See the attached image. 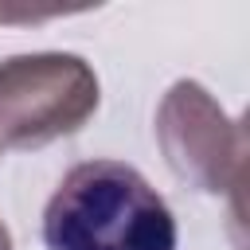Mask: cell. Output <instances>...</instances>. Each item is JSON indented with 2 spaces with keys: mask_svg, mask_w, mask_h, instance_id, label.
<instances>
[{
  "mask_svg": "<svg viewBox=\"0 0 250 250\" xmlns=\"http://www.w3.org/2000/svg\"><path fill=\"white\" fill-rule=\"evenodd\" d=\"M98 105V82L74 55H27L0 66V133L12 145H43Z\"/></svg>",
  "mask_w": 250,
  "mask_h": 250,
  "instance_id": "cell-2",
  "label": "cell"
},
{
  "mask_svg": "<svg viewBox=\"0 0 250 250\" xmlns=\"http://www.w3.org/2000/svg\"><path fill=\"white\" fill-rule=\"evenodd\" d=\"M0 250H12V238H8V230H4V223H0Z\"/></svg>",
  "mask_w": 250,
  "mask_h": 250,
  "instance_id": "cell-3",
  "label": "cell"
},
{
  "mask_svg": "<svg viewBox=\"0 0 250 250\" xmlns=\"http://www.w3.org/2000/svg\"><path fill=\"white\" fill-rule=\"evenodd\" d=\"M47 250H176L180 227L164 195L121 160L74 164L43 207Z\"/></svg>",
  "mask_w": 250,
  "mask_h": 250,
  "instance_id": "cell-1",
  "label": "cell"
}]
</instances>
